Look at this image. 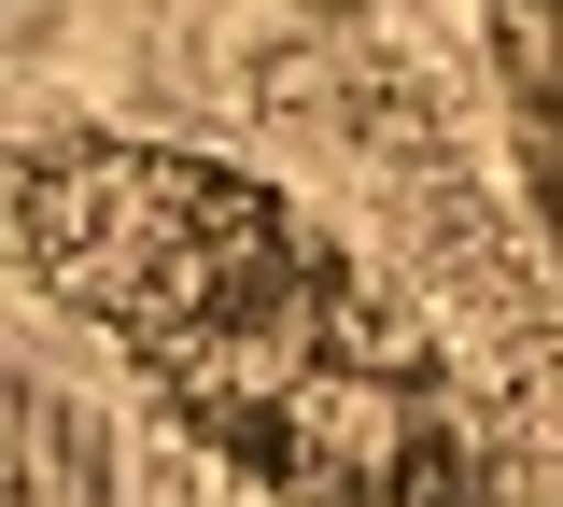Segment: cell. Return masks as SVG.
<instances>
[{
    "mask_svg": "<svg viewBox=\"0 0 563 507\" xmlns=\"http://www.w3.org/2000/svg\"><path fill=\"white\" fill-rule=\"evenodd\" d=\"M14 268L282 507H507L465 339L240 155L128 128L29 142Z\"/></svg>",
    "mask_w": 563,
    "mask_h": 507,
    "instance_id": "cell-1",
    "label": "cell"
}]
</instances>
